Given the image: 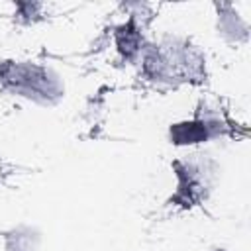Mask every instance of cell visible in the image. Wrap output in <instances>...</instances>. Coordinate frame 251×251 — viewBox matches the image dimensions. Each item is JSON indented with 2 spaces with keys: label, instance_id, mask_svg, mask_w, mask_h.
<instances>
[{
  "label": "cell",
  "instance_id": "1",
  "mask_svg": "<svg viewBox=\"0 0 251 251\" xmlns=\"http://www.w3.org/2000/svg\"><path fill=\"white\" fill-rule=\"evenodd\" d=\"M202 69L204 57L186 39L165 37L143 49V71L155 82L176 84L196 80L202 75Z\"/></svg>",
  "mask_w": 251,
  "mask_h": 251
},
{
  "label": "cell",
  "instance_id": "2",
  "mask_svg": "<svg viewBox=\"0 0 251 251\" xmlns=\"http://www.w3.org/2000/svg\"><path fill=\"white\" fill-rule=\"evenodd\" d=\"M0 82L18 96H24L43 106L55 104L65 92V84L59 78V75L49 67H41L35 63L2 65Z\"/></svg>",
  "mask_w": 251,
  "mask_h": 251
},
{
  "label": "cell",
  "instance_id": "3",
  "mask_svg": "<svg viewBox=\"0 0 251 251\" xmlns=\"http://www.w3.org/2000/svg\"><path fill=\"white\" fill-rule=\"evenodd\" d=\"M206 155H192L186 161L176 163V198L182 200L184 206H194L208 196L214 184V163L204 159Z\"/></svg>",
  "mask_w": 251,
  "mask_h": 251
},
{
  "label": "cell",
  "instance_id": "4",
  "mask_svg": "<svg viewBox=\"0 0 251 251\" xmlns=\"http://www.w3.org/2000/svg\"><path fill=\"white\" fill-rule=\"evenodd\" d=\"M222 131H224V126H222L220 116H214V114L206 112V116L198 114L190 122L173 126L171 127V139L178 145H190V143L208 141V139L220 135Z\"/></svg>",
  "mask_w": 251,
  "mask_h": 251
},
{
  "label": "cell",
  "instance_id": "5",
  "mask_svg": "<svg viewBox=\"0 0 251 251\" xmlns=\"http://www.w3.org/2000/svg\"><path fill=\"white\" fill-rule=\"evenodd\" d=\"M37 243V235L29 227H20L14 233H10L8 251H33Z\"/></svg>",
  "mask_w": 251,
  "mask_h": 251
}]
</instances>
